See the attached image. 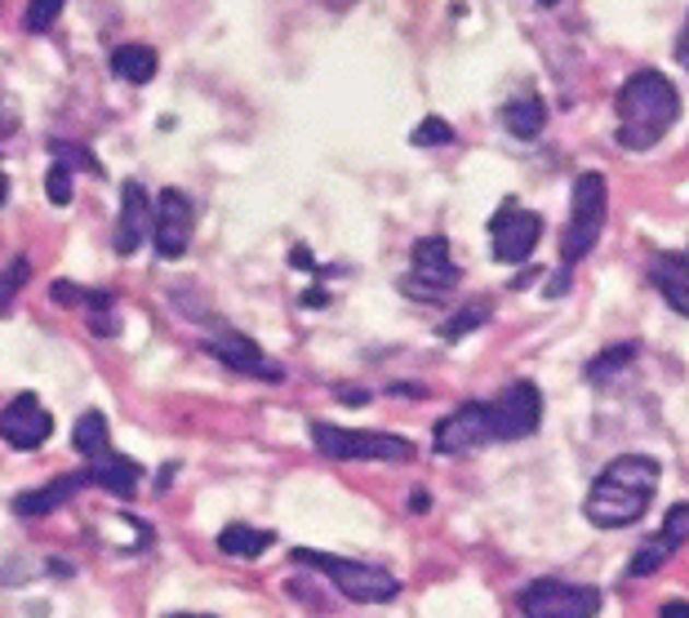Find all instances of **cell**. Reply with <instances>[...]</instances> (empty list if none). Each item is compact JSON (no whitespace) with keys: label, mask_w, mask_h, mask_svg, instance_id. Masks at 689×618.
<instances>
[{"label":"cell","mask_w":689,"mask_h":618,"mask_svg":"<svg viewBox=\"0 0 689 618\" xmlns=\"http://www.w3.org/2000/svg\"><path fill=\"white\" fill-rule=\"evenodd\" d=\"M290 561L303 565V570L325 574L342 596L357 600V605H383V600L400 596V579L383 565H365V561H352V557H329V552H316V547H294Z\"/></svg>","instance_id":"4"},{"label":"cell","mask_w":689,"mask_h":618,"mask_svg":"<svg viewBox=\"0 0 689 618\" xmlns=\"http://www.w3.org/2000/svg\"><path fill=\"white\" fill-rule=\"evenodd\" d=\"M409 512H419V516L432 512V494H428V490H413V494H409Z\"/></svg>","instance_id":"37"},{"label":"cell","mask_w":689,"mask_h":618,"mask_svg":"<svg viewBox=\"0 0 689 618\" xmlns=\"http://www.w3.org/2000/svg\"><path fill=\"white\" fill-rule=\"evenodd\" d=\"M387 392H392V396H400V400H405V396H409V400H423V396H428V387H423V383H392Z\"/></svg>","instance_id":"35"},{"label":"cell","mask_w":689,"mask_h":618,"mask_svg":"<svg viewBox=\"0 0 689 618\" xmlns=\"http://www.w3.org/2000/svg\"><path fill=\"white\" fill-rule=\"evenodd\" d=\"M685 543H689V503H672L667 516H663V529L632 552V561H628V579H654V574L680 552Z\"/></svg>","instance_id":"14"},{"label":"cell","mask_w":689,"mask_h":618,"mask_svg":"<svg viewBox=\"0 0 689 618\" xmlns=\"http://www.w3.org/2000/svg\"><path fill=\"white\" fill-rule=\"evenodd\" d=\"M490 405V432H494V445L503 441H529L542 423V392L534 378H516L507 383Z\"/></svg>","instance_id":"9"},{"label":"cell","mask_w":689,"mask_h":618,"mask_svg":"<svg viewBox=\"0 0 689 618\" xmlns=\"http://www.w3.org/2000/svg\"><path fill=\"white\" fill-rule=\"evenodd\" d=\"M45 196H49L54 205H72V170L54 161L49 174H45Z\"/></svg>","instance_id":"29"},{"label":"cell","mask_w":689,"mask_h":618,"mask_svg":"<svg viewBox=\"0 0 689 618\" xmlns=\"http://www.w3.org/2000/svg\"><path fill=\"white\" fill-rule=\"evenodd\" d=\"M49 156H54L58 165H67V170H85V174L103 178V165H98V161H94V152H90V148H81V143H67V139H49Z\"/></svg>","instance_id":"26"},{"label":"cell","mask_w":689,"mask_h":618,"mask_svg":"<svg viewBox=\"0 0 689 618\" xmlns=\"http://www.w3.org/2000/svg\"><path fill=\"white\" fill-rule=\"evenodd\" d=\"M325 303H329L325 290H307V294H303V307H325Z\"/></svg>","instance_id":"40"},{"label":"cell","mask_w":689,"mask_h":618,"mask_svg":"<svg viewBox=\"0 0 689 618\" xmlns=\"http://www.w3.org/2000/svg\"><path fill=\"white\" fill-rule=\"evenodd\" d=\"M200 618H210V614H200Z\"/></svg>","instance_id":"44"},{"label":"cell","mask_w":689,"mask_h":618,"mask_svg":"<svg viewBox=\"0 0 689 618\" xmlns=\"http://www.w3.org/2000/svg\"><path fill=\"white\" fill-rule=\"evenodd\" d=\"M503 129L521 143H534L538 133L547 129V103L538 94H521V98H507L503 103Z\"/></svg>","instance_id":"19"},{"label":"cell","mask_w":689,"mask_h":618,"mask_svg":"<svg viewBox=\"0 0 689 618\" xmlns=\"http://www.w3.org/2000/svg\"><path fill=\"white\" fill-rule=\"evenodd\" d=\"M191 236H196V205L187 191L178 187H165L156 196V210H152V245L161 258H183L191 249Z\"/></svg>","instance_id":"11"},{"label":"cell","mask_w":689,"mask_h":618,"mask_svg":"<svg viewBox=\"0 0 689 618\" xmlns=\"http://www.w3.org/2000/svg\"><path fill=\"white\" fill-rule=\"evenodd\" d=\"M680 120V90L658 67H641L614 94V143L623 152H654Z\"/></svg>","instance_id":"1"},{"label":"cell","mask_w":689,"mask_h":618,"mask_svg":"<svg viewBox=\"0 0 689 618\" xmlns=\"http://www.w3.org/2000/svg\"><path fill=\"white\" fill-rule=\"evenodd\" d=\"M214 329V338L205 342V352H210L219 365H227V370H236V374H245V378H262V383H285V370L276 365L254 338H245L241 329H232V325H219L214 316L205 320Z\"/></svg>","instance_id":"10"},{"label":"cell","mask_w":689,"mask_h":618,"mask_svg":"<svg viewBox=\"0 0 689 618\" xmlns=\"http://www.w3.org/2000/svg\"><path fill=\"white\" fill-rule=\"evenodd\" d=\"M290 267H294V271H316L312 249H307V245H290Z\"/></svg>","instance_id":"32"},{"label":"cell","mask_w":689,"mask_h":618,"mask_svg":"<svg viewBox=\"0 0 689 618\" xmlns=\"http://www.w3.org/2000/svg\"><path fill=\"white\" fill-rule=\"evenodd\" d=\"M676 62L689 72V14H685V27H680V36H676Z\"/></svg>","instance_id":"36"},{"label":"cell","mask_w":689,"mask_h":618,"mask_svg":"<svg viewBox=\"0 0 689 618\" xmlns=\"http://www.w3.org/2000/svg\"><path fill=\"white\" fill-rule=\"evenodd\" d=\"M54 436V415L40 405L36 392H19L5 409H0V441L10 450H40Z\"/></svg>","instance_id":"13"},{"label":"cell","mask_w":689,"mask_h":618,"mask_svg":"<svg viewBox=\"0 0 689 618\" xmlns=\"http://www.w3.org/2000/svg\"><path fill=\"white\" fill-rule=\"evenodd\" d=\"M538 5H542V10H551V5H561V0H538Z\"/></svg>","instance_id":"42"},{"label":"cell","mask_w":689,"mask_h":618,"mask_svg":"<svg viewBox=\"0 0 689 618\" xmlns=\"http://www.w3.org/2000/svg\"><path fill=\"white\" fill-rule=\"evenodd\" d=\"M409 143L413 148H454L458 143V129L445 120V116H423L419 125H413V133H409Z\"/></svg>","instance_id":"25"},{"label":"cell","mask_w":689,"mask_h":618,"mask_svg":"<svg viewBox=\"0 0 689 618\" xmlns=\"http://www.w3.org/2000/svg\"><path fill=\"white\" fill-rule=\"evenodd\" d=\"M152 210H156V200L148 196V187L138 178H129L120 187V214H116V232H112L116 258H133L138 245L152 236Z\"/></svg>","instance_id":"15"},{"label":"cell","mask_w":689,"mask_h":618,"mask_svg":"<svg viewBox=\"0 0 689 618\" xmlns=\"http://www.w3.org/2000/svg\"><path fill=\"white\" fill-rule=\"evenodd\" d=\"M486 445H494L486 400H467V405L449 409V415L436 419V428H432V450L436 454H467V450H486Z\"/></svg>","instance_id":"12"},{"label":"cell","mask_w":689,"mask_h":618,"mask_svg":"<svg viewBox=\"0 0 689 618\" xmlns=\"http://www.w3.org/2000/svg\"><path fill=\"white\" fill-rule=\"evenodd\" d=\"M72 450L85 458V463H94V458H103V454H112V436H107V419L98 415V409H85V415L77 419V428H72Z\"/></svg>","instance_id":"22"},{"label":"cell","mask_w":689,"mask_h":618,"mask_svg":"<svg viewBox=\"0 0 689 618\" xmlns=\"http://www.w3.org/2000/svg\"><path fill=\"white\" fill-rule=\"evenodd\" d=\"M534 277H538V267H525V271H521V277L512 281V290H529V285H534Z\"/></svg>","instance_id":"39"},{"label":"cell","mask_w":689,"mask_h":618,"mask_svg":"<svg viewBox=\"0 0 689 618\" xmlns=\"http://www.w3.org/2000/svg\"><path fill=\"white\" fill-rule=\"evenodd\" d=\"M112 72H116V81L148 85L161 72V54L152 45H116L112 49Z\"/></svg>","instance_id":"20"},{"label":"cell","mask_w":689,"mask_h":618,"mask_svg":"<svg viewBox=\"0 0 689 618\" xmlns=\"http://www.w3.org/2000/svg\"><path fill=\"white\" fill-rule=\"evenodd\" d=\"M170 618H200V614H170Z\"/></svg>","instance_id":"43"},{"label":"cell","mask_w":689,"mask_h":618,"mask_svg":"<svg viewBox=\"0 0 689 618\" xmlns=\"http://www.w3.org/2000/svg\"><path fill=\"white\" fill-rule=\"evenodd\" d=\"M542 241V214L538 210H525L516 196H507L499 205V214L490 219V249H494V263L503 267H525L534 258Z\"/></svg>","instance_id":"8"},{"label":"cell","mask_w":689,"mask_h":618,"mask_svg":"<svg viewBox=\"0 0 689 618\" xmlns=\"http://www.w3.org/2000/svg\"><path fill=\"white\" fill-rule=\"evenodd\" d=\"M5 196H10V178L0 174V205H5Z\"/></svg>","instance_id":"41"},{"label":"cell","mask_w":689,"mask_h":618,"mask_svg":"<svg viewBox=\"0 0 689 618\" xmlns=\"http://www.w3.org/2000/svg\"><path fill=\"white\" fill-rule=\"evenodd\" d=\"M338 400H342V405H370V392H361V387H342Z\"/></svg>","instance_id":"38"},{"label":"cell","mask_w":689,"mask_h":618,"mask_svg":"<svg viewBox=\"0 0 689 618\" xmlns=\"http://www.w3.org/2000/svg\"><path fill=\"white\" fill-rule=\"evenodd\" d=\"M14 129H19V112H14L5 98H0V139H10Z\"/></svg>","instance_id":"34"},{"label":"cell","mask_w":689,"mask_h":618,"mask_svg":"<svg viewBox=\"0 0 689 618\" xmlns=\"http://www.w3.org/2000/svg\"><path fill=\"white\" fill-rule=\"evenodd\" d=\"M409 258H413V267L396 281V290L405 299H413V303H445L458 290L463 271L449 258V241L445 236H423L419 245H413Z\"/></svg>","instance_id":"6"},{"label":"cell","mask_w":689,"mask_h":618,"mask_svg":"<svg viewBox=\"0 0 689 618\" xmlns=\"http://www.w3.org/2000/svg\"><path fill=\"white\" fill-rule=\"evenodd\" d=\"M521 618H596L605 609V592L592 583L565 579H534L516 596Z\"/></svg>","instance_id":"7"},{"label":"cell","mask_w":689,"mask_h":618,"mask_svg":"<svg viewBox=\"0 0 689 618\" xmlns=\"http://www.w3.org/2000/svg\"><path fill=\"white\" fill-rule=\"evenodd\" d=\"M637 357H641V342H614V348H605L600 357H592V361L583 365V378H587V383H609L614 374H623Z\"/></svg>","instance_id":"23"},{"label":"cell","mask_w":689,"mask_h":618,"mask_svg":"<svg viewBox=\"0 0 689 618\" xmlns=\"http://www.w3.org/2000/svg\"><path fill=\"white\" fill-rule=\"evenodd\" d=\"M650 285L658 290V299L689 320V254L676 249H658L650 258Z\"/></svg>","instance_id":"16"},{"label":"cell","mask_w":689,"mask_h":618,"mask_svg":"<svg viewBox=\"0 0 689 618\" xmlns=\"http://www.w3.org/2000/svg\"><path fill=\"white\" fill-rule=\"evenodd\" d=\"M312 445L334 463H409L413 441L396 432H352L334 428L325 419H312Z\"/></svg>","instance_id":"5"},{"label":"cell","mask_w":689,"mask_h":618,"mask_svg":"<svg viewBox=\"0 0 689 618\" xmlns=\"http://www.w3.org/2000/svg\"><path fill=\"white\" fill-rule=\"evenodd\" d=\"M62 5H67V0H32V5H27V14H23V27H27L32 36L49 32V27L62 19Z\"/></svg>","instance_id":"27"},{"label":"cell","mask_w":689,"mask_h":618,"mask_svg":"<svg viewBox=\"0 0 689 618\" xmlns=\"http://www.w3.org/2000/svg\"><path fill=\"white\" fill-rule=\"evenodd\" d=\"M85 476H90V486H98L116 499H133L138 480H143V467H138L133 458H120V454H103L85 467Z\"/></svg>","instance_id":"18"},{"label":"cell","mask_w":689,"mask_h":618,"mask_svg":"<svg viewBox=\"0 0 689 618\" xmlns=\"http://www.w3.org/2000/svg\"><path fill=\"white\" fill-rule=\"evenodd\" d=\"M90 486V476L81 471V476H58V480H49V486H36V490H23L19 499H14V512L23 516V521H36V516H49V512H58L72 494H81Z\"/></svg>","instance_id":"17"},{"label":"cell","mask_w":689,"mask_h":618,"mask_svg":"<svg viewBox=\"0 0 689 618\" xmlns=\"http://www.w3.org/2000/svg\"><path fill=\"white\" fill-rule=\"evenodd\" d=\"M85 320H90V329H94L98 338H116V334H120V320H116L112 312H90Z\"/></svg>","instance_id":"31"},{"label":"cell","mask_w":689,"mask_h":618,"mask_svg":"<svg viewBox=\"0 0 689 618\" xmlns=\"http://www.w3.org/2000/svg\"><path fill=\"white\" fill-rule=\"evenodd\" d=\"M85 285H77V281H54L49 285V299L58 303V307H85Z\"/></svg>","instance_id":"30"},{"label":"cell","mask_w":689,"mask_h":618,"mask_svg":"<svg viewBox=\"0 0 689 618\" xmlns=\"http://www.w3.org/2000/svg\"><path fill=\"white\" fill-rule=\"evenodd\" d=\"M276 547V534L271 529H258V525H245V521H232L219 529V552L227 557H241V561H254L262 552Z\"/></svg>","instance_id":"21"},{"label":"cell","mask_w":689,"mask_h":618,"mask_svg":"<svg viewBox=\"0 0 689 618\" xmlns=\"http://www.w3.org/2000/svg\"><path fill=\"white\" fill-rule=\"evenodd\" d=\"M27 277H32V263L27 258H19V263H10L5 271H0V312L19 299V290L27 285Z\"/></svg>","instance_id":"28"},{"label":"cell","mask_w":689,"mask_h":618,"mask_svg":"<svg viewBox=\"0 0 689 618\" xmlns=\"http://www.w3.org/2000/svg\"><path fill=\"white\" fill-rule=\"evenodd\" d=\"M663 480V463L654 454H614L583 499V516L596 529H628L645 521L650 499Z\"/></svg>","instance_id":"2"},{"label":"cell","mask_w":689,"mask_h":618,"mask_svg":"<svg viewBox=\"0 0 689 618\" xmlns=\"http://www.w3.org/2000/svg\"><path fill=\"white\" fill-rule=\"evenodd\" d=\"M494 316V299H476V303H467V307H458L449 320H441L436 325V334L445 338V342H458V338H467L471 329H480Z\"/></svg>","instance_id":"24"},{"label":"cell","mask_w":689,"mask_h":618,"mask_svg":"<svg viewBox=\"0 0 689 618\" xmlns=\"http://www.w3.org/2000/svg\"><path fill=\"white\" fill-rule=\"evenodd\" d=\"M658 618H689V600L685 596H667L663 609H658Z\"/></svg>","instance_id":"33"},{"label":"cell","mask_w":689,"mask_h":618,"mask_svg":"<svg viewBox=\"0 0 689 618\" xmlns=\"http://www.w3.org/2000/svg\"><path fill=\"white\" fill-rule=\"evenodd\" d=\"M605 223H609V178L600 170H583L574 178V191H570V219H565V232H561V267L547 285L551 299L570 294L574 267L596 249Z\"/></svg>","instance_id":"3"}]
</instances>
